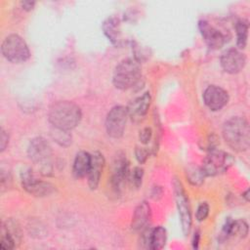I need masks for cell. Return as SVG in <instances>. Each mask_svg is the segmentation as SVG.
Listing matches in <instances>:
<instances>
[{
  "label": "cell",
  "instance_id": "obj_11",
  "mask_svg": "<svg viewBox=\"0 0 250 250\" xmlns=\"http://www.w3.org/2000/svg\"><path fill=\"white\" fill-rule=\"evenodd\" d=\"M21 241V230L17 221L8 219L1 227L0 248L2 250L14 249Z\"/></svg>",
  "mask_w": 250,
  "mask_h": 250
},
{
  "label": "cell",
  "instance_id": "obj_31",
  "mask_svg": "<svg viewBox=\"0 0 250 250\" xmlns=\"http://www.w3.org/2000/svg\"><path fill=\"white\" fill-rule=\"evenodd\" d=\"M0 149L1 151H4L5 148L7 147L8 146V143H9V137H8V134L3 130L1 129V136H0Z\"/></svg>",
  "mask_w": 250,
  "mask_h": 250
},
{
  "label": "cell",
  "instance_id": "obj_27",
  "mask_svg": "<svg viewBox=\"0 0 250 250\" xmlns=\"http://www.w3.org/2000/svg\"><path fill=\"white\" fill-rule=\"evenodd\" d=\"M208 214H209V205L207 204V202H201L198 205L196 214H195L197 221H199V222L204 221L208 217Z\"/></svg>",
  "mask_w": 250,
  "mask_h": 250
},
{
  "label": "cell",
  "instance_id": "obj_26",
  "mask_svg": "<svg viewBox=\"0 0 250 250\" xmlns=\"http://www.w3.org/2000/svg\"><path fill=\"white\" fill-rule=\"evenodd\" d=\"M151 230L152 229L145 228L142 231L140 237V245L142 248L150 249V237H151Z\"/></svg>",
  "mask_w": 250,
  "mask_h": 250
},
{
  "label": "cell",
  "instance_id": "obj_22",
  "mask_svg": "<svg viewBox=\"0 0 250 250\" xmlns=\"http://www.w3.org/2000/svg\"><path fill=\"white\" fill-rule=\"evenodd\" d=\"M186 176L188 181L193 186H200L204 182L206 177L202 167L189 165L186 170Z\"/></svg>",
  "mask_w": 250,
  "mask_h": 250
},
{
  "label": "cell",
  "instance_id": "obj_20",
  "mask_svg": "<svg viewBox=\"0 0 250 250\" xmlns=\"http://www.w3.org/2000/svg\"><path fill=\"white\" fill-rule=\"evenodd\" d=\"M166 230L162 227L152 229L150 237V249L159 250L165 246L166 243Z\"/></svg>",
  "mask_w": 250,
  "mask_h": 250
},
{
  "label": "cell",
  "instance_id": "obj_5",
  "mask_svg": "<svg viewBox=\"0 0 250 250\" xmlns=\"http://www.w3.org/2000/svg\"><path fill=\"white\" fill-rule=\"evenodd\" d=\"M1 51L4 58L13 63L23 62L30 56L27 44L18 34L8 35L2 43Z\"/></svg>",
  "mask_w": 250,
  "mask_h": 250
},
{
  "label": "cell",
  "instance_id": "obj_1",
  "mask_svg": "<svg viewBox=\"0 0 250 250\" xmlns=\"http://www.w3.org/2000/svg\"><path fill=\"white\" fill-rule=\"evenodd\" d=\"M82 117L80 107L69 101H59L54 103L48 113V118L53 127L70 131L75 128Z\"/></svg>",
  "mask_w": 250,
  "mask_h": 250
},
{
  "label": "cell",
  "instance_id": "obj_10",
  "mask_svg": "<svg viewBox=\"0 0 250 250\" xmlns=\"http://www.w3.org/2000/svg\"><path fill=\"white\" fill-rule=\"evenodd\" d=\"M129 177V162L125 153L118 152L112 161L110 185L114 191L119 192L123 188Z\"/></svg>",
  "mask_w": 250,
  "mask_h": 250
},
{
  "label": "cell",
  "instance_id": "obj_4",
  "mask_svg": "<svg viewBox=\"0 0 250 250\" xmlns=\"http://www.w3.org/2000/svg\"><path fill=\"white\" fill-rule=\"evenodd\" d=\"M29 159L39 166L42 174L49 176L53 171L52 148L49 143L42 137L32 139L27 147Z\"/></svg>",
  "mask_w": 250,
  "mask_h": 250
},
{
  "label": "cell",
  "instance_id": "obj_33",
  "mask_svg": "<svg viewBox=\"0 0 250 250\" xmlns=\"http://www.w3.org/2000/svg\"><path fill=\"white\" fill-rule=\"evenodd\" d=\"M199 232L196 231L194 232V235H193V238H192V247L193 248H197L198 247V243H199Z\"/></svg>",
  "mask_w": 250,
  "mask_h": 250
},
{
  "label": "cell",
  "instance_id": "obj_21",
  "mask_svg": "<svg viewBox=\"0 0 250 250\" xmlns=\"http://www.w3.org/2000/svg\"><path fill=\"white\" fill-rule=\"evenodd\" d=\"M248 21L245 20H239L236 21L235 30H236V45L239 49L245 48L247 44L248 37Z\"/></svg>",
  "mask_w": 250,
  "mask_h": 250
},
{
  "label": "cell",
  "instance_id": "obj_28",
  "mask_svg": "<svg viewBox=\"0 0 250 250\" xmlns=\"http://www.w3.org/2000/svg\"><path fill=\"white\" fill-rule=\"evenodd\" d=\"M135 155L136 158L138 160L139 163L143 164L146 162V160L147 159L148 156V151L147 149H146L145 147H141V146H137L135 149Z\"/></svg>",
  "mask_w": 250,
  "mask_h": 250
},
{
  "label": "cell",
  "instance_id": "obj_24",
  "mask_svg": "<svg viewBox=\"0 0 250 250\" xmlns=\"http://www.w3.org/2000/svg\"><path fill=\"white\" fill-rule=\"evenodd\" d=\"M53 131L51 133L52 138L61 146H68L71 143V137L68 134V131L61 130L58 128L53 127Z\"/></svg>",
  "mask_w": 250,
  "mask_h": 250
},
{
  "label": "cell",
  "instance_id": "obj_15",
  "mask_svg": "<svg viewBox=\"0 0 250 250\" xmlns=\"http://www.w3.org/2000/svg\"><path fill=\"white\" fill-rule=\"evenodd\" d=\"M198 28L209 48L216 50L224 46L226 42L225 35L220 30L212 26L208 21H200L198 22Z\"/></svg>",
  "mask_w": 250,
  "mask_h": 250
},
{
  "label": "cell",
  "instance_id": "obj_2",
  "mask_svg": "<svg viewBox=\"0 0 250 250\" xmlns=\"http://www.w3.org/2000/svg\"><path fill=\"white\" fill-rule=\"evenodd\" d=\"M223 137L233 150L238 152L247 150L250 145V129L246 118L234 116L227 120L223 126Z\"/></svg>",
  "mask_w": 250,
  "mask_h": 250
},
{
  "label": "cell",
  "instance_id": "obj_12",
  "mask_svg": "<svg viewBox=\"0 0 250 250\" xmlns=\"http://www.w3.org/2000/svg\"><path fill=\"white\" fill-rule=\"evenodd\" d=\"M246 62L243 53L234 48L226 50L221 56V65L223 69L230 74L238 73L242 70Z\"/></svg>",
  "mask_w": 250,
  "mask_h": 250
},
{
  "label": "cell",
  "instance_id": "obj_6",
  "mask_svg": "<svg viewBox=\"0 0 250 250\" xmlns=\"http://www.w3.org/2000/svg\"><path fill=\"white\" fill-rule=\"evenodd\" d=\"M232 162L233 158L231 155L225 151L213 148L210 149L208 155L204 159L202 169L206 176H216L226 172Z\"/></svg>",
  "mask_w": 250,
  "mask_h": 250
},
{
  "label": "cell",
  "instance_id": "obj_18",
  "mask_svg": "<svg viewBox=\"0 0 250 250\" xmlns=\"http://www.w3.org/2000/svg\"><path fill=\"white\" fill-rule=\"evenodd\" d=\"M91 165V154L86 151H79L73 161L72 173L75 178L85 177L90 169Z\"/></svg>",
  "mask_w": 250,
  "mask_h": 250
},
{
  "label": "cell",
  "instance_id": "obj_30",
  "mask_svg": "<svg viewBox=\"0 0 250 250\" xmlns=\"http://www.w3.org/2000/svg\"><path fill=\"white\" fill-rule=\"evenodd\" d=\"M9 182H11L10 173L8 171L4 170V168L2 167L1 168V188H2V189L9 187Z\"/></svg>",
  "mask_w": 250,
  "mask_h": 250
},
{
  "label": "cell",
  "instance_id": "obj_9",
  "mask_svg": "<svg viewBox=\"0 0 250 250\" xmlns=\"http://www.w3.org/2000/svg\"><path fill=\"white\" fill-rule=\"evenodd\" d=\"M127 118V107L123 105L113 106L107 113L105 119V129L107 135L114 139L120 138L124 133Z\"/></svg>",
  "mask_w": 250,
  "mask_h": 250
},
{
  "label": "cell",
  "instance_id": "obj_13",
  "mask_svg": "<svg viewBox=\"0 0 250 250\" xmlns=\"http://www.w3.org/2000/svg\"><path fill=\"white\" fill-rule=\"evenodd\" d=\"M203 101L207 107L213 111L222 109L229 102V95L223 88L210 85L203 93Z\"/></svg>",
  "mask_w": 250,
  "mask_h": 250
},
{
  "label": "cell",
  "instance_id": "obj_25",
  "mask_svg": "<svg viewBox=\"0 0 250 250\" xmlns=\"http://www.w3.org/2000/svg\"><path fill=\"white\" fill-rule=\"evenodd\" d=\"M130 181L133 187L136 188H140L143 182V177H144V170L141 167H135L133 171L129 174Z\"/></svg>",
  "mask_w": 250,
  "mask_h": 250
},
{
  "label": "cell",
  "instance_id": "obj_8",
  "mask_svg": "<svg viewBox=\"0 0 250 250\" xmlns=\"http://www.w3.org/2000/svg\"><path fill=\"white\" fill-rule=\"evenodd\" d=\"M21 181L22 188L34 196H48L56 190V187L51 183L38 180L29 168L21 173Z\"/></svg>",
  "mask_w": 250,
  "mask_h": 250
},
{
  "label": "cell",
  "instance_id": "obj_17",
  "mask_svg": "<svg viewBox=\"0 0 250 250\" xmlns=\"http://www.w3.org/2000/svg\"><path fill=\"white\" fill-rule=\"evenodd\" d=\"M150 207L147 202L143 201L141 202L135 209L131 229L134 231H140L143 230L145 228H146L149 220H150Z\"/></svg>",
  "mask_w": 250,
  "mask_h": 250
},
{
  "label": "cell",
  "instance_id": "obj_7",
  "mask_svg": "<svg viewBox=\"0 0 250 250\" xmlns=\"http://www.w3.org/2000/svg\"><path fill=\"white\" fill-rule=\"evenodd\" d=\"M173 187H174L175 199H176V204H177V208L180 216L182 230L185 235H188L191 228V213H190V207L188 204V199L187 197V193L184 189L182 183L178 179H175L173 181Z\"/></svg>",
  "mask_w": 250,
  "mask_h": 250
},
{
  "label": "cell",
  "instance_id": "obj_29",
  "mask_svg": "<svg viewBox=\"0 0 250 250\" xmlns=\"http://www.w3.org/2000/svg\"><path fill=\"white\" fill-rule=\"evenodd\" d=\"M151 136H152V130L151 128L149 127H146L144 128L141 132H140V142L143 143V144H147L150 139H151Z\"/></svg>",
  "mask_w": 250,
  "mask_h": 250
},
{
  "label": "cell",
  "instance_id": "obj_23",
  "mask_svg": "<svg viewBox=\"0 0 250 250\" xmlns=\"http://www.w3.org/2000/svg\"><path fill=\"white\" fill-rule=\"evenodd\" d=\"M248 234V225L243 220H236L231 222L229 236H238L239 238H244Z\"/></svg>",
  "mask_w": 250,
  "mask_h": 250
},
{
  "label": "cell",
  "instance_id": "obj_32",
  "mask_svg": "<svg viewBox=\"0 0 250 250\" xmlns=\"http://www.w3.org/2000/svg\"><path fill=\"white\" fill-rule=\"evenodd\" d=\"M21 5L22 7L23 10L25 11H30L33 9L34 5H35V2L34 1H21Z\"/></svg>",
  "mask_w": 250,
  "mask_h": 250
},
{
  "label": "cell",
  "instance_id": "obj_14",
  "mask_svg": "<svg viewBox=\"0 0 250 250\" xmlns=\"http://www.w3.org/2000/svg\"><path fill=\"white\" fill-rule=\"evenodd\" d=\"M150 102H151V97L148 92L136 98L127 106L128 117H130L131 120L135 123L142 122L148 111Z\"/></svg>",
  "mask_w": 250,
  "mask_h": 250
},
{
  "label": "cell",
  "instance_id": "obj_34",
  "mask_svg": "<svg viewBox=\"0 0 250 250\" xmlns=\"http://www.w3.org/2000/svg\"><path fill=\"white\" fill-rule=\"evenodd\" d=\"M248 194H249V189H247V190L243 193V197L246 199V201L249 200V195H248Z\"/></svg>",
  "mask_w": 250,
  "mask_h": 250
},
{
  "label": "cell",
  "instance_id": "obj_3",
  "mask_svg": "<svg viewBox=\"0 0 250 250\" xmlns=\"http://www.w3.org/2000/svg\"><path fill=\"white\" fill-rule=\"evenodd\" d=\"M142 78L140 63L136 59H125L115 67L112 82L119 90H128L137 86Z\"/></svg>",
  "mask_w": 250,
  "mask_h": 250
},
{
  "label": "cell",
  "instance_id": "obj_19",
  "mask_svg": "<svg viewBox=\"0 0 250 250\" xmlns=\"http://www.w3.org/2000/svg\"><path fill=\"white\" fill-rule=\"evenodd\" d=\"M103 30L105 36L115 45H119L121 42L120 22L116 18H108L103 23Z\"/></svg>",
  "mask_w": 250,
  "mask_h": 250
},
{
  "label": "cell",
  "instance_id": "obj_16",
  "mask_svg": "<svg viewBox=\"0 0 250 250\" xmlns=\"http://www.w3.org/2000/svg\"><path fill=\"white\" fill-rule=\"evenodd\" d=\"M104 164V158L101 152L95 151L93 154H91V165L87 174L88 185L91 189H95L98 188Z\"/></svg>",
  "mask_w": 250,
  "mask_h": 250
}]
</instances>
